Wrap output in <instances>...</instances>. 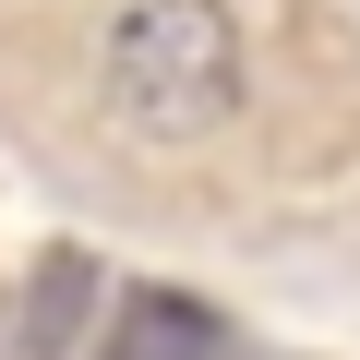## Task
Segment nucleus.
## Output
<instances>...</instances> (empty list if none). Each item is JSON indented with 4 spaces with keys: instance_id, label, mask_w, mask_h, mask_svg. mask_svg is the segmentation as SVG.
<instances>
[{
    "instance_id": "1",
    "label": "nucleus",
    "mask_w": 360,
    "mask_h": 360,
    "mask_svg": "<svg viewBox=\"0 0 360 360\" xmlns=\"http://www.w3.org/2000/svg\"><path fill=\"white\" fill-rule=\"evenodd\" d=\"M240 84H252V60H240V13L229 0H132V13L108 25V49H96V96L144 144L229 132Z\"/></svg>"
}]
</instances>
